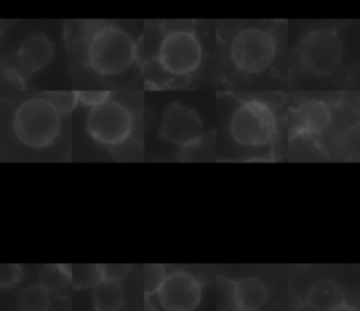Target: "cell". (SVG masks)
<instances>
[{
    "mask_svg": "<svg viewBox=\"0 0 360 311\" xmlns=\"http://www.w3.org/2000/svg\"><path fill=\"white\" fill-rule=\"evenodd\" d=\"M141 20H70L65 28L75 90L142 89Z\"/></svg>",
    "mask_w": 360,
    "mask_h": 311,
    "instance_id": "6da1fadb",
    "label": "cell"
},
{
    "mask_svg": "<svg viewBox=\"0 0 360 311\" xmlns=\"http://www.w3.org/2000/svg\"><path fill=\"white\" fill-rule=\"evenodd\" d=\"M215 20H143L142 90H198L212 86Z\"/></svg>",
    "mask_w": 360,
    "mask_h": 311,
    "instance_id": "7a4b0ae2",
    "label": "cell"
},
{
    "mask_svg": "<svg viewBox=\"0 0 360 311\" xmlns=\"http://www.w3.org/2000/svg\"><path fill=\"white\" fill-rule=\"evenodd\" d=\"M288 20H215L212 86L217 90L287 87Z\"/></svg>",
    "mask_w": 360,
    "mask_h": 311,
    "instance_id": "3957f363",
    "label": "cell"
},
{
    "mask_svg": "<svg viewBox=\"0 0 360 311\" xmlns=\"http://www.w3.org/2000/svg\"><path fill=\"white\" fill-rule=\"evenodd\" d=\"M359 20L288 21V90H359Z\"/></svg>",
    "mask_w": 360,
    "mask_h": 311,
    "instance_id": "277c9868",
    "label": "cell"
},
{
    "mask_svg": "<svg viewBox=\"0 0 360 311\" xmlns=\"http://www.w3.org/2000/svg\"><path fill=\"white\" fill-rule=\"evenodd\" d=\"M221 160H276L285 134V90H217Z\"/></svg>",
    "mask_w": 360,
    "mask_h": 311,
    "instance_id": "5b68a950",
    "label": "cell"
},
{
    "mask_svg": "<svg viewBox=\"0 0 360 311\" xmlns=\"http://www.w3.org/2000/svg\"><path fill=\"white\" fill-rule=\"evenodd\" d=\"M285 131L294 159H318L343 149L357 131L359 90H285Z\"/></svg>",
    "mask_w": 360,
    "mask_h": 311,
    "instance_id": "8992f818",
    "label": "cell"
},
{
    "mask_svg": "<svg viewBox=\"0 0 360 311\" xmlns=\"http://www.w3.org/2000/svg\"><path fill=\"white\" fill-rule=\"evenodd\" d=\"M76 107L84 110L83 129L91 145L112 159L142 156L143 90H76Z\"/></svg>",
    "mask_w": 360,
    "mask_h": 311,
    "instance_id": "52a82bcc",
    "label": "cell"
},
{
    "mask_svg": "<svg viewBox=\"0 0 360 311\" xmlns=\"http://www.w3.org/2000/svg\"><path fill=\"white\" fill-rule=\"evenodd\" d=\"M155 135L176 160L215 158V129L208 125L201 108L191 99H165L156 117Z\"/></svg>",
    "mask_w": 360,
    "mask_h": 311,
    "instance_id": "ba28073f",
    "label": "cell"
},
{
    "mask_svg": "<svg viewBox=\"0 0 360 311\" xmlns=\"http://www.w3.org/2000/svg\"><path fill=\"white\" fill-rule=\"evenodd\" d=\"M66 115L52 103L48 91H42L18 104L13 114V131L22 145L45 149L60 138Z\"/></svg>",
    "mask_w": 360,
    "mask_h": 311,
    "instance_id": "9c48e42d",
    "label": "cell"
},
{
    "mask_svg": "<svg viewBox=\"0 0 360 311\" xmlns=\"http://www.w3.org/2000/svg\"><path fill=\"white\" fill-rule=\"evenodd\" d=\"M55 56L52 38L42 31L28 34L17 51L3 61V72L14 82L24 83L37 72L45 69Z\"/></svg>",
    "mask_w": 360,
    "mask_h": 311,
    "instance_id": "30bf717a",
    "label": "cell"
},
{
    "mask_svg": "<svg viewBox=\"0 0 360 311\" xmlns=\"http://www.w3.org/2000/svg\"><path fill=\"white\" fill-rule=\"evenodd\" d=\"M165 311H194L202 296L201 281L187 270H173L166 274L156 291Z\"/></svg>",
    "mask_w": 360,
    "mask_h": 311,
    "instance_id": "8fae6325",
    "label": "cell"
},
{
    "mask_svg": "<svg viewBox=\"0 0 360 311\" xmlns=\"http://www.w3.org/2000/svg\"><path fill=\"white\" fill-rule=\"evenodd\" d=\"M343 303H346L345 290L338 281L330 279H323L312 284L307 296V304L315 311H329Z\"/></svg>",
    "mask_w": 360,
    "mask_h": 311,
    "instance_id": "7c38bea8",
    "label": "cell"
},
{
    "mask_svg": "<svg viewBox=\"0 0 360 311\" xmlns=\"http://www.w3.org/2000/svg\"><path fill=\"white\" fill-rule=\"evenodd\" d=\"M238 308L245 311L260 310L267 300V288L262 279L248 276L235 280Z\"/></svg>",
    "mask_w": 360,
    "mask_h": 311,
    "instance_id": "4fadbf2b",
    "label": "cell"
},
{
    "mask_svg": "<svg viewBox=\"0 0 360 311\" xmlns=\"http://www.w3.org/2000/svg\"><path fill=\"white\" fill-rule=\"evenodd\" d=\"M96 311H120L124 304V290L117 281L101 280L93 287Z\"/></svg>",
    "mask_w": 360,
    "mask_h": 311,
    "instance_id": "5bb4252c",
    "label": "cell"
},
{
    "mask_svg": "<svg viewBox=\"0 0 360 311\" xmlns=\"http://www.w3.org/2000/svg\"><path fill=\"white\" fill-rule=\"evenodd\" d=\"M49 290L41 283H35L24 288L17 297L18 311H48L49 310Z\"/></svg>",
    "mask_w": 360,
    "mask_h": 311,
    "instance_id": "9a60e30c",
    "label": "cell"
},
{
    "mask_svg": "<svg viewBox=\"0 0 360 311\" xmlns=\"http://www.w3.org/2000/svg\"><path fill=\"white\" fill-rule=\"evenodd\" d=\"M101 281L98 265L70 266V283L76 288H93Z\"/></svg>",
    "mask_w": 360,
    "mask_h": 311,
    "instance_id": "2e32d148",
    "label": "cell"
},
{
    "mask_svg": "<svg viewBox=\"0 0 360 311\" xmlns=\"http://www.w3.org/2000/svg\"><path fill=\"white\" fill-rule=\"evenodd\" d=\"M235 280L224 276L217 277V311H238Z\"/></svg>",
    "mask_w": 360,
    "mask_h": 311,
    "instance_id": "e0dca14e",
    "label": "cell"
},
{
    "mask_svg": "<svg viewBox=\"0 0 360 311\" xmlns=\"http://www.w3.org/2000/svg\"><path fill=\"white\" fill-rule=\"evenodd\" d=\"M49 291L65 288L70 283V266L56 265L48 266L41 273V281Z\"/></svg>",
    "mask_w": 360,
    "mask_h": 311,
    "instance_id": "ac0fdd59",
    "label": "cell"
},
{
    "mask_svg": "<svg viewBox=\"0 0 360 311\" xmlns=\"http://www.w3.org/2000/svg\"><path fill=\"white\" fill-rule=\"evenodd\" d=\"M166 274H167V272H166L165 266L160 263L145 265L143 276H142L145 297H152L153 294H156V291L159 290Z\"/></svg>",
    "mask_w": 360,
    "mask_h": 311,
    "instance_id": "d6986e66",
    "label": "cell"
},
{
    "mask_svg": "<svg viewBox=\"0 0 360 311\" xmlns=\"http://www.w3.org/2000/svg\"><path fill=\"white\" fill-rule=\"evenodd\" d=\"M101 280L120 283L129 272L131 266L127 263H103L98 265Z\"/></svg>",
    "mask_w": 360,
    "mask_h": 311,
    "instance_id": "ffe728a7",
    "label": "cell"
},
{
    "mask_svg": "<svg viewBox=\"0 0 360 311\" xmlns=\"http://www.w3.org/2000/svg\"><path fill=\"white\" fill-rule=\"evenodd\" d=\"M22 276L21 266L18 265H7L0 269V286L3 288H8L20 281Z\"/></svg>",
    "mask_w": 360,
    "mask_h": 311,
    "instance_id": "44dd1931",
    "label": "cell"
},
{
    "mask_svg": "<svg viewBox=\"0 0 360 311\" xmlns=\"http://www.w3.org/2000/svg\"><path fill=\"white\" fill-rule=\"evenodd\" d=\"M329 311H357V310H356L353 305L343 303V304H340V305H338V307H333V308L329 310Z\"/></svg>",
    "mask_w": 360,
    "mask_h": 311,
    "instance_id": "7402d4cb",
    "label": "cell"
},
{
    "mask_svg": "<svg viewBox=\"0 0 360 311\" xmlns=\"http://www.w3.org/2000/svg\"><path fill=\"white\" fill-rule=\"evenodd\" d=\"M143 311H156L155 305L150 301V297H145V305H143Z\"/></svg>",
    "mask_w": 360,
    "mask_h": 311,
    "instance_id": "603a6c76",
    "label": "cell"
},
{
    "mask_svg": "<svg viewBox=\"0 0 360 311\" xmlns=\"http://www.w3.org/2000/svg\"><path fill=\"white\" fill-rule=\"evenodd\" d=\"M238 311H245V310H238Z\"/></svg>",
    "mask_w": 360,
    "mask_h": 311,
    "instance_id": "cb8c5ba5",
    "label": "cell"
}]
</instances>
